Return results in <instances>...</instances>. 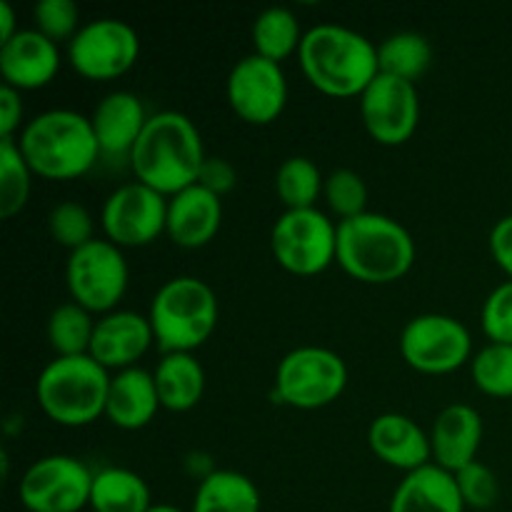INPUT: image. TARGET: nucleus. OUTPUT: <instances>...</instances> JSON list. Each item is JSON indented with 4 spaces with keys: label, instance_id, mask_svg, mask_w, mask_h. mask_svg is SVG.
Masks as SVG:
<instances>
[{
    "label": "nucleus",
    "instance_id": "25",
    "mask_svg": "<svg viewBox=\"0 0 512 512\" xmlns=\"http://www.w3.org/2000/svg\"><path fill=\"white\" fill-rule=\"evenodd\" d=\"M160 403L168 410L195 408L205 393V368L193 353H163L153 368Z\"/></svg>",
    "mask_w": 512,
    "mask_h": 512
},
{
    "label": "nucleus",
    "instance_id": "32",
    "mask_svg": "<svg viewBox=\"0 0 512 512\" xmlns=\"http://www.w3.org/2000/svg\"><path fill=\"white\" fill-rule=\"evenodd\" d=\"M470 378L475 388L495 398H512V343H493L473 353Z\"/></svg>",
    "mask_w": 512,
    "mask_h": 512
},
{
    "label": "nucleus",
    "instance_id": "6",
    "mask_svg": "<svg viewBox=\"0 0 512 512\" xmlns=\"http://www.w3.org/2000/svg\"><path fill=\"white\" fill-rule=\"evenodd\" d=\"M110 373L90 353L55 355L40 368L35 400L60 425H88L105 415Z\"/></svg>",
    "mask_w": 512,
    "mask_h": 512
},
{
    "label": "nucleus",
    "instance_id": "2",
    "mask_svg": "<svg viewBox=\"0 0 512 512\" xmlns=\"http://www.w3.org/2000/svg\"><path fill=\"white\" fill-rule=\"evenodd\" d=\"M298 60L310 85L328 95H360L380 73L378 43L335 20L305 30Z\"/></svg>",
    "mask_w": 512,
    "mask_h": 512
},
{
    "label": "nucleus",
    "instance_id": "34",
    "mask_svg": "<svg viewBox=\"0 0 512 512\" xmlns=\"http://www.w3.org/2000/svg\"><path fill=\"white\" fill-rule=\"evenodd\" d=\"M48 230L63 248L75 250L95 238V223L90 210L80 200H60L48 213Z\"/></svg>",
    "mask_w": 512,
    "mask_h": 512
},
{
    "label": "nucleus",
    "instance_id": "12",
    "mask_svg": "<svg viewBox=\"0 0 512 512\" xmlns=\"http://www.w3.org/2000/svg\"><path fill=\"white\" fill-rule=\"evenodd\" d=\"M140 35L133 23L113 15L85 20L68 40V60L80 75L93 80L118 78L135 65Z\"/></svg>",
    "mask_w": 512,
    "mask_h": 512
},
{
    "label": "nucleus",
    "instance_id": "14",
    "mask_svg": "<svg viewBox=\"0 0 512 512\" xmlns=\"http://www.w3.org/2000/svg\"><path fill=\"white\" fill-rule=\"evenodd\" d=\"M228 103L248 123H270L288 103V78L278 60L260 53L238 58L225 80Z\"/></svg>",
    "mask_w": 512,
    "mask_h": 512
},
{
    "label": "nucleus",
    "instance_id": "10",
    "mask_svg": "<svg viewBox=\"0 0 512 512\" xmlns=\"http://www.w3.org/2000/svg\"><path fill=\"white\" fill-rule=\"evenodd\" d=\"M400 353L420 373H450L473 358V335L455 315L418 313L400 330Z\"/></svg>",
    "mask_w": 512,
    "mask_h": 512
},
{
    "label": "nucleus",
    "instance_id": "16",
    "mask_svg": "<svg viewBox=\"0 0 512 512\" xmlns=\"http://www.w3.org/2000/svg\"><path fill=\"white\" fill-rule=\"evenodd\" d=\"M153 340L155 333L148 315L130 308H115L95 320L88 353L108 370H123L138 365Z\"/></svg>",
    "mask_w": 512,
    "mask_h": 512
},
{
    "label": "nucleus",
    "instance_id": "24",
    "mask_svg": "<svg viewBox=\"0 0 512 512\" xmlns=\"http://www.w3.org/2000/svg\"><path fill=\"white\" fill-rule=\"evenodd\" d=\"M260 488L250 475L215 468L195 488L190 512H260Z\"/></svg>",
    "mask_w": 512,
    "mask_h": 512
},
{
    "label": "nucleus",
    "instance_id": "36",
    "mask_svg": "<svg viewBox=\"0 0 512 512\" xmlns=\"http://www.w3.org/2000/svg\"><path fill=\"white\" fill-rule=\"evenodd\" d=\"M455 480H458L460 495H463L465 508L475 510H488L498 503L500 498V480L498 475L493 473V468H488L480 460H473L465 468H460L455 473Z\"/></svg>",
    "mask_w": 512,
    "mask_h": 512
},
{
    "label": "nucleus",
    "instance_id": "35",
    "mask_svg": "<svg viewBox=\"0 0 512 512\" xmlns=\"http://www.w3.org/2000/svg\"><path fill=\"white\" fill-rule=\"evenodd\" d=\"M33 28L53 38L55 43L70 40L80 30V8L75 0H35Z\"/></svg>",
    "mask_w": 512,
    "mask_h": 512
},
{
    "label": "nucleus",
    "instance_id": "26",
    "mask_svg": "<svg viewBox=\"0 0 512 512\" xmlns=\"http://www.w3.org/2000/svg\"><path fill=\"white\" fill-rule=\"evenodd\" d=\"M153 505L150 485L135 470L108 465L93 473V488H90L93 512H148Z\"/></svg>",
    "mask_w": 512,
    "mask_h": 512
},
{
    "label": "nucleus",
    "instance_id": "19",
    "mask_svg": "<svg viewBox=\"0 0 512 512\" xmlns=\"http://www.w3.org/2000/svg\"><path fill=\"white\" fill-rule=\"evenodd\" d=\"M148 115L143 100L133 90L118 88L105 93L90 113L100 153L110 155V158L115 155L130 158V150L138 143L145 123H148Z\"/></svg>",
    "mask_w": 512,
    "mask_h": 512
},
{
    "label": "nucleus",
    "instance_id": "33",
    "mask_svg": "<svg viewBox=\"0 0 512 512\" xmlns=\"http://www.w3.org/2000/svg\"><path fill=\"white\" fill-rule=\"evenodd\" d=\"M323 198L340 220L353 218L368 210V183L353 168H333L325 175Z\"/></svg>",
    "mask_w": 512,
    "mask_h": 512
},
{
    "label": "nucleus",
    "instance_id": "13",
    "mask_svg": "<svg viewBox=\"0 0 512 512\" xmlns=\"http://www.w3.org/2000/svg\"><path fill=\"white\" fill-rule=\"evenodd\" d=\"M105 238L115 245L153 243L168 225V195L140 180H128L110 190L100 210Z\"/></svg>",
    "mask_w": 512,
    "mask_h": 512
},
{
    "label": "nucleus",
    "instance_id": "3",
    "mask_svg": "<svg viewBox=\"0 0 512 512\" xmlns=\"http://www.w3.org/2000/svg\"><path fill=\"white\" fill-rule=\"evenodd\" d=\"M15 140L33 173L50 180L78 178L103 155L90 115L73 108L40 110L25 120Z\"/></svg>",
    "mask_w": 512,
    "mask_h": 512
},
{
    "label": "nucleus",
    "instance_id": "15",
    "mask_svg": "<svg viewBox=\"0 0 512 512\" xmlns=\"http://www.w3.org/2000/svg\"><path fill=\"white\" fill-rule=\"evenodd\" d=\"M365 130L383 145H400L415 133L420 120V95L413 80L378 73L360 93Z\"/></svg>",
    "mask_w": 512,
    "mask_h": 512
},
{
    "label": "nucleus",
    "instance_id": "11",
    "mask_svg": "<svg viewBox=\"0 0 512 512\" xmlns=\"http://www.w3.org/2000/svg\"><path fill=\"white\" fill-rule=\"evenodd\" d=\"M90 488L93 470L83 460L53 453L25 468L18 495L28 512H78L90 505Z\"/></svg>",
    "mask_w": 512,
    "mask_h": 512
},
{
    "label": "nucleus",
    "instance_id": "4",
    "mask_svg": "<svg viewBox=\"0 0 512 512\" xmlns=\"http://www.w3.org/2000/svg\"><path fill=\"white\" fill-rule=\"evenodd\" d=\"M335 260L363 283H393L413 268L415 240L393 215L365 210L338 220Z\"/></svg>",
    "mask_w": 512,
    "mask_h": 512
},
{
    "label": "nucleus",
    "instance_id": "9",
    "mask_svg": "<svg viewBox=\"0 0 512 512\" xmlns=\"http://www.w3.org/2000/svg\"><path fill=\"white\" fill-rule=\"evenodd\" d=\"M65 280L75 303L88 308L90 313H110L118 308L130 283L123 248L108 238L88 240L68 253Z\"/></svg>",
    "mask_w": 512,
    "mask_h": 512
},
{
    "label": "nucleus",
    "instance_id": "39",
    "mask_svg": "<svg viewBox=\"0 0 512 512\" xmlns=\"http://www.w3.org/2000/svg\"><path fill=\"white\" fill-rule=\"evenodd\" d=\"M23 90L13 85H0V138H15V130L23 128Z\"/></svg>",
    "mask_w": 512,
    "mask_h": 512
},
{
    "label": "nucleus",
    "instance_id": "31",
    "mask_svg": "<svg viewBox=\"0 0 512 512\" xmlns=\"http://www.w3.org/2000/svg\"><path fill=\"white\" fill-rule=\"evenodd\" d=\"M33 188V168L15 138H0V215L13 218L25 208Z\"/></svg>",
    "mask_w": 512,
    "mask_h": 512
},
{
    "label": "nucleus",
    "instance_id": "43",
    "mask_svg": "<svg viewBox=\"0 0 512 512\" xmlns=\"http://www.w3.org/2000/svg\"><path fill=\"white\" fill-rule=\"evenodd\" d=\"M148 512H185V510H180L178 505H170V503H155Z\"/></svg>",
    "mask_w": 512,
    "mask_h": 512
},
{
    "label": "nucleus",
    "instance_id": "23",
    "mask_svg": "<svg viewBox=\"0 0 512 512\" xmlns=\"http://www.w3.org/2000/svg\"><path fill=\"white\" fill-rule=\"evenodd\" d=\"M160 393L153 370L130 365L110 375L105 415L110 423L125 430H138L153 420L160 408Z\"/></svg>",
    "mask_w": 512,
    "mask_h": 512
},
{
    "label": "nucleus",
    "instance_id": "30",
    "mask_svg": "<svg viewBox=\"0 0 512 512\" xmlns=\"http://www.w3.org/2000/svg\"><path fill=\"white\" fill-rule=\"evenodd\" d=\"M48 340L55 355H80L90 350L95 318L88 308L75 300L58 303L48 315Z\"/></svg>",
    "mask_w": 512,
    "mask_h": 512
},
{
    "label": "nucleus",
    "instance_id": "22",
    "mask_svg": "<svg viewBox=\"0 0 512 512\" xmlns=\"http://www.w3.org/2000/svg\"><path fill=\"white\" fill-rule=\"evenodd\" d=\"M388 512H465V503L455 473L433 460L403 475Z\"/></svg>",
    "mask_w": 512,
    "mask_h": 512
},
{
    "label": "nucleus",
    "instance_id": "8",
    "mask_svg": "<svg viewBox=\"0 0 512 512\" xmlns=\"http://www.w3.org/2000/svg\"><path fill=\"white\" fill-rule=\"evenodd\" d=\"M270 248L285 270L315 275L338 255V223L318 205L285 208L270 228Z\"/></svg>",
    "mask_w": 512,
    "mask_h": 512
},
{
    "label": "nucleus",
    "instance_id": "28",
    "mask_svg": "<svg viewBox=\"0 0 512 512\" xmlns=\"http://www.w3.org/2000/svg\"><path fill=\"white\" fill-rule=\"evenodd\" d=\"M433 63V45L418 30H395L378 43L380 73L418 80Z\"/></svg>",
    "mask_w": 512,
    "mask_h": 512
},
{
    "label": "nucleus",
    "instance_id": "17",
    "mask_svg": "<svg viewBox=\"0 0 512 512\" xmlns=\"http://www.w3.org/2000/svg\"><path fill=\"white\" fill-rule=\"evenodd\" d=\"M60 68V45L38 28H20L0 43L3 83L18 90H33L50 83Z\"/></svg>",
    "mask_w": 512,
    "mask_h": 512
},
{
    "label": "nucleus",
    "instance_id": "1",
    "mask_svg": "<svg viewBox=\"0 0 512 512\" xmlns=\"http://www.w3.org/2000/svg\"><path fill=\"white\" fill-rule=\"evenodd\" d=\"M205 158L203 135L195 120L183 110L165 108L148 115L128 163L135 180L170 198L178 190L198 183Z\"/></svg>",
    "mask_w": 512,
    "mask_h": 512
},
{
    "label": "nucleus",
    "instance_id": "40",
    "mask_svg": "<svg viewBox=\"0 0 512 512\" xmlns=\"http://www.w3.org/2000/svg\"><path fill=\"white\" fill-rule=\"evenodd\" d=\"M490 253H493L495 263L505 270L512 278V213L503 215L500 220H495V225L490 228Z\"/></svg>",
    "mask_w": 512,
    "mask_h": 512
},
{
    "label": "nucleus",
    "instance_id": "38",
    "mask_svg": "<svg viewBox=\"0 0 512 512\" xmlns=\"http://www.w3.org/2000/svg\"><path fill=\"white\" fill-rule=\"evenodd\" d=\"M198 183L223 198V195L230 193V190L235 188V183H238V170H235V165L230 163L228 158L208 155L203 163V170H200Z\"/></svg>",
    "mask_w": 512,
    "mask_h": 512
},
{
    "label": "nucleus",
    "instance_id": "20",
    "mask_svg": "<svg viewBox=\"0 0 512 512\" xmlns=\"http://www.w3.org/2000/svg\"><path fill=\"white\" fill-rule=\"evenodd\" d=\"M483 443V415L470 403H450L435 415L430 428L433 460L450 473H458L468 463L478 460Z\"/></svg>",
    "mask_w": 512,
    "mask_h": 512
},
{
    "label": "nucleus",
    "instance_id": "37",
    "mask_svg": "<svg viewBox=\"0 0 512 512\" xmlns=\"http://www.w3.org/2000/svg\"><path fill=\"white\" fill-rule=\"evenodd\" d=\"M480 323L493 343H512V278L490 290L480 308Z\"/></svg>",
    "mask_w": 512,
    "mask_h": 512
},
{
    "label": "nucleus",
    "instance_id": "27",
    "mask_svg": "<svg viewBox=\"0 0 512 512\" xmlns=\"http://www.w3.org/2000/svg\"><path fill=\"white\" fill-rule=\"evenodd\" d=\"M253 48L255 53L265 55L270 60H283L290 53H298L300 40H303L305 30L300 28V20L293 8L288 5H265L253 20Z\"/></svg>",
    "mask_w": 512,
    "mask_h": 512
},
{
    "label": "nucleus",
    "instance_id": "5",
    "mask_svg": "<svg viewBox=\"0 0 512 512\" xmlns=\"http://www.w3.org/2000/svg\"><path fill=\"white\" fill-rule=\"evenodd\" d=\"M220 303L198 275H173L150 298L148 318L163 353H193L213 335Z\"/></svg>",
    "mask_w": 512,
    "mask_h": 512
},
{
    "label": "nucleus",
    "instance_id": "7",
    "mask_svg": "<svg viewBox=\"0 0 512 512\" xmlns=\"http://www.w3.org/2000/svg\"><path fill=\"white\" fill-rule=\"evenodd\" d=\"M348 385L343 355L325 345H298L280 358L275 368L273 398L293 408L315 410L330 405Z\"/></svg>",
    "mask_w": 512,
    "mask_h": 512
},
{
    "label": "nucleus",
    "instance_id": "42",
    "mask_svg": "<svg viewBox=\"0 0 512 512\" xmlns=\"http://www.w3.org/2000/svg\"><path fill=\"white\" fill-rule=\"evenodd\" d=\"M18 25H15V10L10 5V0H0V43L8 38H13L18 33Z\"/></svg>",
    "mask_w": 512,
    "mask_h": 512
},
{
    "label": "nucleus",
    "instance_id": "21",
    "mask_svg": "<svg viewBox=\"0 0 512 512\" xmlns=\"http://www.w3.org/2000/svg\"><path fill=\"white\" fill-rule=\"evenodd\" d=\"M223 200L200 183L188 185L168 198V225L165 233L183 248H200L220 230Z\"/></svg>",
    "mask_w": 512,
    "mask_h": 512
},
{
    "label": "nucleus",
    "instance_id": "29",
    "mask_svg": "<svg viewBox=\"0 0 512 512\" xmlns=\"http://www.w3.org/2000/svg\"><path fill=\"white\" fill-rule=\"evenodd\" d=\"M325 175L308 155H290L275 170V193L285 208H313L323 195Z\"/></svg>",
    "mask_w": 512,
    "mask_h": 512
},
{
    "label": "nucleus",
    "instance_id": "41",
    "mask_svg": "<svg viewBox=\"0 0 512 512\" xmlns=\"http://www.w3.org/2000/svg\"><path fill=\"white\" fill-rule=\"evenodd\" d=\"M185 470H188V473H193L200 483V480L208 478L215 468H213V463H210L208 453H203V450H193V453L185 455Z\"/></svg>",
    "mask_w": 512,
    "mask_h": 512
},
{
    "label": "nucleus",
    "instance_id": "18",
    "mask_svg": "<svg viewBox=\"0 0 512 512\" xmlns=\"http://www.w3.org/2000/svg\"><path fill=\"white\" fill-rule=\"evenodd\" d=\"M368 445L383 463L410 470L433 463L430 433L405 413H380L368 425Z\"/></svg>",
    "mask_w": 512,
    "mask_h": 512
}]
</instances>
